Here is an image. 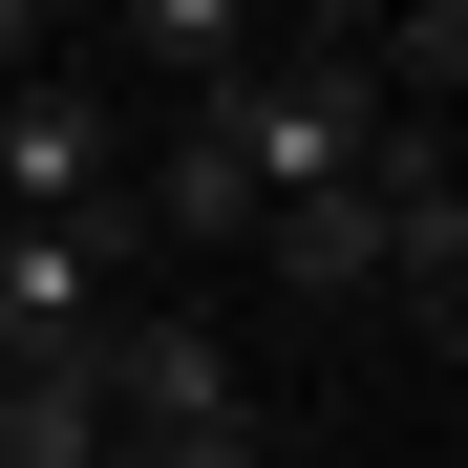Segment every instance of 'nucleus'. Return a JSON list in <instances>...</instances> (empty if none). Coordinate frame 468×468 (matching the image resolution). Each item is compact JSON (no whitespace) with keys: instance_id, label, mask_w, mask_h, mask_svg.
<instances>
[{"instance_id":"obj_4","label":"nucleus","mask_w":468,"mask_h":468,"mask_svg":"<svg viewBox=\"0 0 468 468\" xmlns=\"http://www.w3.org/2000/svg\"><path fill=\"white\" fill-rule=\"evenodd\" d=\"M107 64H128L149 107H192L213 64H256V0H107Z\"/></svg>"},{"instance_id":"obj_5","label":"nucleus","mask_w":468,"mask_h":468,"mask_svg":"<svg viewBox=\"0 0 468 468\" xmlns=\"http://www.w3.org/2000/svg\"><path fill=\"white\" fill-rule=\"evenodd\" d=\"M107 468H256V426H149V447H107Z\"/></svg>"},{"instance_id":"obj_6","label":"nucleus","mask_w":468,"mask_h":468,"mask_svg":"<svg viewBox=\"0 0 468 468\" xmlns=\"http://www.w3.org/2000/svg\"><path fill=\"white\" fill-rule=\"evenodd\" d=\"M43 43H64V0H0V86H22V64H43Z\"/></svg>"},{"instance_id":"obj_1","label":"nucleus","mask_w":468,"mask_h":468,"mask_svg":"<svg viewBox=\"0 0 468 468\" xmlns=\"http://www.w3.org/2000/svg\"><path fill=\"white\" fill-rule=\"evenodd\" d=\"M107 192H128V107L86 64H22L0 86V213H107Z\"/></svg>"},{"instance_id":"obj_3","label":"nucleus","mask_w":468,"mask_h":468,"mask_svg":"<svg viewBox=\"0 0 468 468\" xmlns=\"http://www.w3.org/2000/svg\"><path fill=\"white\" fill-rule=\"evenodd\" d=\"M234 256H256L277 298H383V192H277Z\"/></svg>"},{"instance_id":"obj_7","label":"nucleus","mask_w":468,"mask_h":468,"mask_svg":"<svg viewBox=\"0 0 468 468\" xmlns=\"http://www.w3.org/2000/svg\"><path fill=\"white\" fill-rule=\"evenodd\" d=\"M64 22H86V0H64Z\"/></svg>"},{"instance_id":"obj_2","label":"nucleus","mask_w":468,"mask_h":468,"mask_svg":"<svg viewBox=\"0 0 468 468\" xmlns=\"http://www.w3.org/2000/svg\"><path fill=\"white\" fill-rule=\"evenodd\" d=\"M86 383H107V426H128V447H149V426H256V405H234V341L192 320V298H107Z\"/></svg>"}]
</instances>
